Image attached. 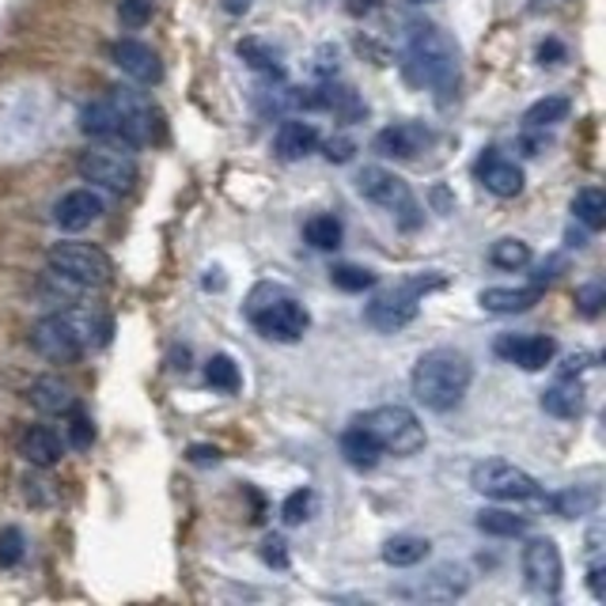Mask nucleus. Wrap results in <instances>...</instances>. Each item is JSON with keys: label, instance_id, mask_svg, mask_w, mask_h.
<instances>
[{"label": "nucleus", "instance_id": "45", "mask_svg": "<svg viewBox=\"0 0 606 606\" xmlns=\"http://www.w3.org/2000/svg\"><path fill=\"white\" fill-rule=\"evenodd\" d=\"M190 462H198V467H212V462H220V448H209V443H194Z\"/></svg>", "mask_w": 606, "mask_h": 606}, {"label": "nucleus", "instance_id": "5", "mask_svg": "<svg viewBox=\"0 0 606 606\" xmlns=\"http://www.w3.org/2000/svg\"><path fill=\"white\" fill-rule=\"evenodd\" d=\"M470 485H474L481 497L501 501V504H542L546 501L539 481H534L527 470H520L515 462H504V459L478 462V467L470 470Z\"/></svg>", "mask_w": 606, "mask_h": 606}, {"label": "nucleus", "instance_id": "35", "mask_svg": "<svg viewBox=\"0 0 606 606\" xmlns=\"http://www.w3.org/2000/svg\"><path fill=\"white\" fill-rule=\"evenodd\" d=\"M330 281H334V289H342V292L376 289V273L364 270V265H334V270H330Z\"/></svg>", "mask_w": 606, "mask_h": 606}, {"label": "nucleus", "instance_id": "9", "mask_svg": "<svg viewBox=\"0 0 606 606\" xmlns=\"http://www.w3.org/2000/svg\"><path fill=\"white\" fill-rule=\"evenodd\" d=\"M76 171L84 182L92 186H103V190H114V194H129L133 182H137V159L122 148H87L80 156Z\"/></svg>", "mask_w": 606, "mask_h": 606}, {"label": "nucleus", "instance_id": "18", "mask_svg": "<svg viewBox=\"0 0 606 606\" xmlns=\"http://www.w3.org/2000/svg\"><path fill=\"white\" fill-rule=\"evenodd\" d=\"M103 217V198L92 190H73L53 205V224L61 231H84Z\"/></svg>", "mask_w": 606, "mask_h": 606}, {"label": "nucleus", "instance_id": "44", "mask_svg": "<svg viewBox=\"0 0 606 606\" xmlns=\"http://www.w3.org/2000/svg\"><path fill=\"white\" fill-rule=\"evenodd\" d=\"M557 61H565V46L557 39H546L539 46V65H557Z\"/></svg>", "mask_w": 606, "mask_h": 606}, {"label": "nucleus", "instance_id": "27", "mask_svg": "<svg viewBox=\"0 0 606 606\" xmlns=\"http://www.w3.org/2000/svg\"><path fill=\"white\" fill-rule=\"evenodd\" d=\"M80 129H84L87 137H95V140H114V137H118V118H114L111 95L84 106V114H80Z\"/></svg>", "mask_w": 606, "mask_h": 606}, {"label": "nucleus", "instance_id": "33", "mask_svg": "<svg viewBox=\"0 0 606 606\" xmlns=\"http://www.w3.org/2000/svg\"><path fill=\"white\" fill-rule=\"evenodd\" d=\"M205 383H209L212 390H224V395H236L239 383H243V376H239V364L231 361V356L217 353L209 364H205Z\"/></svg>", "mask_w": 606, "mask_h": 606}, {"label": "nucleus", "instance_id": "31", "mask_svg": "<svg viewBox=\"0 0 606 606\" xmlns=\"http://www.w3.org/2000/svg\"><path fill=\"white\" fill-rule=\"evenodd\" d=\"M568 111H573V103H568L565 95H546V100H539V103L527 106L523 122H527V129H546V126H557V122H565Z\"/></svg>", "mask_w": 606, "mask_h": 606}, {"label": "nucleus", "instance_id": "26", "mask_svg": "<svg viewBox=\"0 0 606 606\" xmlns=\"http://www.w3.org/2000/svg\"><path fill=\"white\" fill-rule=\"evenodd\" d=\"M342 454H345V462H349V467L372 470L383 459V448H379L376 436H372L368 429H361V425L353 421V429L342 432Z\"/></svg>", "mask_w": 606, "mask_h": 606}, {"label": "nucleus", "instance_id": "20", "mask_svg": "<svg viewBox=\"0 0 606 606\" xmlns=\"http://www.w3.org/2000/svg\"><path fill=\"white\" fill-rule=\"evenodd\" d=\"M318 148V129L303 118H289L281 122L278 137H273V152L284 159V164H296V159H307L311 152Z\"/></svg>", "mask_w": 606, "mask_h": 606}, {"label": "nucleus", "instance_id": "48", "mask_svg": "<svg viewBox=\"0 0 606 606\" xmlns=\"http://www.w3.org/2000/svg\"><path fill=\"white\" fill-rule=\"evenodd\" d=\"M220 4H224L228 15H247V12H251V0H220Z\"/></svg>", "mask_w": 606, "mask_h": 606}, {"label": "nucleus", "instance_id": "6", "mask_svg": "<svg viewBox=\"0 0 606 606\" xmlns=\"http://www.w3.org/2000/svg\"><path fill=\"white\" fill-rule=\"evenodd\" d=\"M356 425L376 436L383 454L390 451L398 454V459H406V454H417L425 448V425L417 421V414L406 406H376L356 417Z\"/></svg>", "mask_w": 606, "mask_h": 606}, {"label": "nucleus", "instance_id": "3", "mask_svg": "<svg viewBox=\"0 0 606 606\" xmlns=\"http://www.w3.org/2000/svg\"><path fill=\"white\" fill-rule=\"evenodd\" d=\"M247 318H251L262 337L284 342V345L300 342L311 326L307 307H303L296 296H289L284 289H270V284H262V289L251 296V303H247Z\"/></svg>", "mask_w": 606, "mask_h": 606}, {"label": "nucleus", "instance_id": "10", "mask_svg": "<svg viewBox=\"0 0 606 606\" xmlns=\"http://www.w3.org/2000/svg\"><path fill=\"white\" fill-rule=\"evenodd\" d=\"M31 345L53 364H76L84 356V330L69 315H46L31 326Z\"/></svg>", "mask_w": 606, "mask_h": 606}, {"label": "nucleus", "instance_id": "39", "mask_svg": "<svg viewBox=\"0 0 606 606\" xmlns=\"http://www.w3.org/2000/svg\"><path fill=\"white\" fill-rule=\"evenodd\" d=\"M603 303H606V289H603L599 281L576 289V311H581L584 318H599L603 315Z\"/></svg>", "mask_w": 606, "mask_h": 606}, {"label": "nucleus", "instance_id": "7", "mask_svg": "<svg viewBox=\"0 0 606 606\" xmlns=\"http://www.w3.org/2000/svg\"><path fill=\"white\" fill-rule=\"evenodd\" d=\"M440 284H443V278H414L406 284H395V289H387V292H379V296L368 300L364 318H368L376 330H383V334H395V330L414 323L417 311H421L425 292L440 289Z\"/></svg>", "mask_w": 606, "mask_h": 606}, {"label": "nucleus", "instance_id": "22", "mask_svg": "<svg viewBox=\"0 0 606 606\" xmlns=\"http://www.w3.org/2000/svg\"><path fill=\"white\" fill-rule=\"evenodd\" d=\"M542 300V284H527V289H485L478 296V303L493 315H520L531 311Z\"/></svg>", "mask_w": 606, "mask_h": 606}, {"label": "nucleus", "instance_id": "49", "mask_svg": "<svg viewBox=\"0 0 606 606\" xmlns=\"http://www.w3.org/2000/svg\"><path fill=\"white\" fill-rule=\"evenodd\" d=\"M414 4H425V0H414Z\"/></svg>", "mask_w": 606, "mask_h": 606}, {"label": "nucleus", "instance_id": "13", "mask_svg": "<svg viewBox=\"0 0 606 606\" xmlns=\"http://www.w3.org/2000/svg\"><path fill=\"white\" fill-rule=\"evenodd\" d=\"M467 587H470L467 565L443 561V565H436L429 576H421L417 587H398V595H406V599H425V603H454L467 595Z\"/></svg>", "mask_w": 606, "mask_h": 606}, {"label": "nucleus", "instance_id": "25", "mask_svg": "<svg viewBox=\"0 0 606 606\" xmlns=\"http://www.w3.org/2000/svg\"><path fill=\"white\" fill-rule=\"evenodd\" d=\"M432 554V542L421 534H395V539L383 542V561L390 568H414Z\"/></svg>", "mask_w": 606, "mask_h": 606}, {"label": "nucleus", "instance_id": "38", "mask_svg": "<svg viewBox=\"0 0 606 606\" xmlns=\"http://www.w3.org/2000/svg\"><path fill=\"white\" fill-rule=\"evenodd\" d=\"M27 554V539L20 527H4L0 531V568H15Z\"/></svg>", "mask_w": 606, "mask_h": 606}, {"label": "nucleus", "instance_id": "42", "mask_svg": "<svg viewBox=\"0 0 606 606\" xmlns=\"http://www.w3.org/2000/svg\"><path fill=\"white\" fill-rule=\"evenodd\" d=\"M587 587L599 603H606V561H592L587 565Z\"/></svg>", "mask_w": 606, "mask_h": 606}, {"label": "nucleus", "instance_id": "32", "mask_svg": "<svg viewBox=\"0 0 606 606\" xmlns=\"http://www.w3.org/2000/svg\"><path fill=\"white\" fill-rule=\"evenodd\" d=\"M303 239H307L315 251H337V247H342V220L311 217L307 224H303Z\"/></svg>", "mask_w": 606, "mask_h": 606}, {"label": "nucleus", "instance_id": "36", "mask_svg": "<svg viewBox=\"0 0 606 606\" xmlns=\"http://www.w3.org/2000/svg\"><path fill=\"white\" fill-rule=\"evenodd\" d=\"M311 512H315V493H311V489H296V493H289L284 497V504H281V520L289 523V527L307 523Z\"/></svg>", "mask_w": 606, "mask_h": 606}, {"label": "nucleus", "instance_id": "8", "mask_svg": "<svg viewBox=\"0 0 606 606\" xmlns=\"http://www.w3.org/2000/svg\"><path fill=\"white\" fill-rule=\"evenodd\" d=\"M356 190H361L372 205L395 212L398 224L406 231H414L421 224V209H417V198H414V190H409V182L398 178L395 171H387V167H364V171L356 175Z\"/></svg>", "mask_w": 606, "mask_h": 606}, {"label": "nucleus", "instance_id": "30", "mask_svg": "<svg viewBox=\"0 0 606 606\" xmlns=\"http://www.w3.org/2000/svg\"><path fill=\"white\" fill-rule=\"evenodd\" d=\"M239 58L247 61V65L254 69V73H265V76H278L281 80V53L270 46V42L262 39H243L236 46Z\"/></svg>", "mask_w": 606, "mask_h": 606}, {"label": "nucleus", "instance_id": "16", "mask_svg": "<svg viewBox=\"0 0 606 606\" xmlns=\"http://www.w3.org/2000/svg\"><path fill=\"white\" fill-rule=\"evenodd\" d=\"M111 61L129 80H137V84H159V80H164V65H159L156 50L145 46V42H137V39H118V42H114Z\"/></svg>", "mask_w": 606, "mask_h": 606}, {"label": "nucleus", "instance_id": "2", "mask_svg": "<svg viewBox=\"0 0 606 606\" xmlns=\"http://www.w3.org/2000/svg\"><path fill=\"white\" fill-rule=\"evenodd\" d=\"M470 383H474V364L459 349H429L409 376L414 398L432 414H448V409L459 406L467 398Z\"/></svg>", "mask_w": 606, "mask_h": 606}, {"label": "nucleus", "instance_id": "21", "mask_svg": "<svg viewBox=\"0 0 606 606\" xmlns=\"http://www.w3.org/2000/svg\"><path fill=\"white\" fill-rule=\"evenodd\" d=\"M542 409L550 417H561V421H573L584 414V387L573 376H561L554 387L542 390Z\"/></svg>", "mask_w": 606, "mask_h": 606}, {"label": "nucleus", "instance_id": "19", "mask_svg": "<svg viewBox=\"0 0 606 606\" xmlns=\"http://www.w3.org/2000/svg\"><path fill=\"white\" fill-rule=\"evenodd\" d=\"M20 454L31 467H39V470H50V467H58L61 462V436L53 432V429H46V425H27V429L20 432Z\"/></svg>", "mask_w": 606, "mask_h": 606}, {"label": "nucleus", "instance_id": "37", "mask_svg": "<svg viewBox=\"0 0 606 606\" xmlns=\"http://www.w3.org/2000/svg\"><path fill=\"white\" fill-rule=\"evenodd\" d=\"M69 443H73L76 451H87L95 443V425L80 406L69 409Z\"/></svg>", "mask_w": 606, "mask_h": 606}, {"label": "nucleus", "instance_id": "14", "mask_svg": "<svg viewBox=\"0 0 606 606\" xmlns=\"http://www.w3.org/2000/svg\"><path fill=\"white\" fill-rule=\"evenodd\" d=\"M493 353L523 372H542L550 361H554L557 345H554V337H546V334H501L493 342Z\"/></svg>", "mask_w": 606, "mask_h": 606}, {"label": "nucleus", "instance_id": "4", "mask_svg": "<svg viewBox=\"0 0 606 606\" xmlns=\"http://www.w3.org/2000/svg\"><path fill=\"white\" fill-rule=\"evenodd\" d=\"M50 278L76 289H106L114 281V262L92 243H53L46 254Z\"/></svg>", "mask_w": 606, "mask_h": 606}, {"label": "nucleus", "instance_id": "1", "mask_svg": "<svg viewBox=\"0 0 606 606\" xmlns=\"http://www.w3.org/2000/svg\"><path fill=\"white\" fill-rule=\"evenodd\" d=\"M406 73L414 84L432 87L440 103L459 92V46L436 23H417L406 39Z\"/></svg>", "mask_w": 606, "mask_h": 606}, {"label": "nucleus", "instance_id": "41", "mask_svg": "<svg viewBox=\"0 0 606 606\" xmlns=\"http://www.w3.org/2000/svg\"><path fill=\"white\" fill-rule=\"evenodd\" d=\"M262 561L265 565H273V568H289V542H284L281 534H265Z\"/></svg>", "mask_w": 606, "mask_h": 606}, {"label": "nucleus", "instance_id": "46", "mask_svg": "<svg viewBox=\"0 0 606 606\" xmlns=\"http://www.w3.org/2000/svg\"><path fill=\"white\" fill-rule=\"evenodd\" d=\"M587 557L603 561V527H599V523H595V527L587 531Z\"/></svg>", "mask_w": 606, "mask_h": 606}, {"label": "nucleus", "instance_id": "34", "mask_svg": "<svg viewBox=\"0 0 606 606\" xmlns=\"http://www.w3.org/2000/svg\"><path fill=\"white\" fill-rule=\"evenodd\" d=\"M489 262L497 270H523L531 262V247L523 239H497L493 251H489Z\"/></svg>", "mask_w": 606, "mask_h": 606}, {"label": "nucleus", "instance_id": "24", "mask_svg": "<svg viewBox=\"0 0 606 606\" xmlns=\"http://www.w3.org/2000/svg\"><path fill=\"white\" fill-rule=\"evenodd\" d=\"M599 501L603 497H599V489L595 485H568V489H561V493L546 497L542 504L554 508L561 520H584V515H595Z\"/></svg>", "mask_w": 606, "mask_h": 606}, {"label": "nucleus", "instance_id": "17", "mask_svg": "<svg viewBox=\"0 0 606 606\" xmlns=\"http://www.w3.org/2000/svg\"><path fill=\"white\" fill-rule=\"evenodd\" d=\"M474 171L481 178V186H485L493 198H515V194L523 190V167L515 164V159L497 156L493 148H489L485 156L478 159Z\"/></svg>", "mask_w": 606, "mask_h": 606}, {"label": "nucleus", "instance_id": "47", "mask_svg": "<svg viewBox=\"0 0 606 606\" xmlns=\"http://www.w3.org/2000/svg\"><path fill=\"white\" fill-rule=\"evenodd\" d=\"M587 361H592V356H587V353H581V356H568V361L561 364V376H576V372H584V368H587Z\"/></svg>", "mask_w": 606, "mask_h": 606}, {"label": "nucleus", "instance_id": "11", "mask_svg": "<svg viewBox=\"0 0 606 606\" xmlns=\"http://www.w3.org/2000/svg\"><path fill=\"white\" fill-rule=\"evenodd\" d=\"M111 103H114V118H118V137L126 148H145L156 140V111L145 95L129 92V87H118L111 92Z\"/></svg>", "mask_w": 606, "mask_h": 606}, {"label": "nucleus", "instance_id": "23", "mask_svg": "<svg viewBox=\"0 0 606 606\" xmlns=\"http://www.w3.org/2000/svg\"><path fill=\"white\" fill-rule=\"evenodd\" d=\"M27 398H31V406L39 409V414H50V417L69 414V409L76 406L73 390H69L65 383H61L58 376H42V379H34L31 387H27Z\"/></svg>", "mask_w": 606, "mask_h": 606}, {"label": "nucleus", "instance_id": "12", "mask_svg": "<svg viewBox=\"0 0 606 606\" xmlns=\"http://www.w3.org/2000/svg\"><path fill=\"white\" fill-rule=\"evenodd\" d=\"M523 576H527V587L534 595H554L561 592V576H565V565H561V550L554 539H531L523 546Z\"/></svg>", "mask_w": 606, "mask_h": 606}, {"label": "nucleus", "instance_id": "28", "mask_svg": "<svg viewBox=\"0 0 606 606\" xmlns=\"http://www.w3.org/2000/svg\"><path fill=\"white\" fill-rule=\"evenodd\" d=\"M474 527L493 534V539H520V534H527V520L515 512H504V508H481L474 515Z\"/></svg>", "mask_w": 606, "mask_h": 606}, {"label": "nucleus", "instance_id": "15", "mask_svg": "<svg viewBox=\"0 0 606 606\" xmlns=\"http://www.w3.org/2000/svg\"><path fill=\"white\" fill-rule=\"evenodd\" d=\"M432 145V129L421 122H395L376 133V152L387 159H417Z\"/></svg>", "mask_w": 606, "mask_h": 606}, {"label": "nucleus", "instance_id": "43", "mask_svg": "<svg viewBox=\"0 0 606 606\" xmlns=\"http://www.w3.org/2000/svg\"><path fill=\"white\" fill-rule=\"evenodd\" d=\"M326 159L330 164H349L353 159V140H345V137H330L326 140Z\"/></svg>", "mask_w": 606, "mask_h": 606}, {"label": "nucleus", "instance_id": "29", "mask_svg": "<svg viewBox=\"0 0 606 606\" xmlns=\"http://www.w3.org/2000/svg\"><path fill=\"white\" fill-rule=\"evenodd\" d=\"M573 212L587 231H603L606 228V194L599 186H584V190L573 198Z\"/></svg>", "mask_w": 606, "mask_h": 606}, {"label": "nucleus", "instance_id": "40", "mask_svg": "<svg viewBox=\"0 0 606 606\" xmlns=\"http://www.w3.org/2000/svg\"><path fill=\"white\" fill-rule=\"evenodd\" d=\"M118 20L129 31H140L152 20V0H118Z\"/></svg>", "mask_w": 606, "mask_h": 606}]
</instances>
